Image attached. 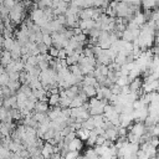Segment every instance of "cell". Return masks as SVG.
I'll return each instance as SVG.
<instances>
[{
  "label": "cell",
  "instance_id": "10",
  "mask_svg": "<svg viewBox=\"0 0 159 159\" xmlns=\"http://www.w3.org/2000/svg\"><path fill=\"white\" fill-rule=\"evenodd\" d=\"M61 112H62V108L60 106L52 107V109H50L47 112V117L50 118V120H55V119H57L61 116Z\"/></svg>",
  "mask_w": 159,
  "mask_h": 159
},
{
  "label": "cell",
  "instance_id": "7",
  "mask_svg": "<svg viewBox=\"0 0 159 159\" xmlns=\"http://www.w3.org/2000/svg\"><path fill=\"white\" fill-rule=\"evenodd\" d=\"M35 112H39V113H47L50 111V104L47 101H37L36 104H35Z\"/></svg>",
  "mask_w": 159,
  "mask_h": 159
},
{
  "label": "cell",
  "instance_id": "21",
  "mask_svg": "<svg viewBox=\"0 0 159 159\" xmlns=\"http://www.w3.org/2000/svg\"><path fill=\"white\" fill-rule=\"evenodd\" d=\"M42 42H43L46 46L51 47V46H52V37H51V34H43Z\"/></svg>",
  "mask_w": 159,
  "mask_h": 159
},
{
  "label": "cell",
  "instance_id": "2",
  "mask_svg": "<svg viewBox=\"0 0 159 159\" xmlns=\"http://www.w3.org/2000/svg\"><path fill=\"white\" fill-rule=\"evenodd\" d=\"M14 123L12 122H0V133L2 137H9L14 132Z\"/></svg>",
  "mask_w": 159,
  "mask_h": 159
},
{
  "label": "cell",
  "instance_id": "9",
  "mask_svg": "<svg viewBox=\"0 0 159 159\" xmlns=\"http://www.w3.org/2000/svg\"><path fill=\"white\" fill-rule=\"evenodd\" d=\"M53 148H55V145H52V144H50V143H45L43 144V147L41 148V155L46 159V158H51V155L53 154Z\"/></svg>",
  "mask_w": 159,
  "mask_h": 159
},
{
  "label": "cell",
  "instance_id": "11",
  "mask_svg": "<svg viewBox=\"0 0 159 159\" xmlns=\"http://www.w3.org/2000/svg\"><path fill=\"white\" fill-rule=\"evenodd\" d=\"M11 61H12V57H11V53H10V51H6V50H4V51H2V53H1L0 63H1L4 67H6L9 63H11Z\"/></svg>",
  "mask_w": 159,
  "mask_h": 159
},
{
  "label": "cell",
  "instance_id": "4",
  "mask_svg": "<svg viewBox=\"0 0 159 159\" xmlns=\"http://www.w3.org/2000/svg\"><path fill=\"white\" fill-rule=\"evenodd\" d=\"M143 83H144V81H143L140 77H137V78L132 80V81L129 82V84H128L129 92H138L139 89H142Z\"/></svg>",
  "mask_w": 159,
  "mask_h": 159
},
{
  "label": "cell",
  "instance_id": "17",
  "mask_svg": "<svg viewBox=\"0 0 159 159\" xmlns=\"http://www.w3.org/2000/svg\"><path fill=\"white\" fill-rule=\"evenodd\" d=\"M7 87L15 93V91H19V89H20V87H21V82H20V81H12V80H10L9 83H7Z\"/></svg>",
  "mask_w": 159,
  "mask_h": 159
},
{
  "label": "cell",
  "instance_id": "1",
  "mask_svg": "<svg viewBox=\"0 0 159 159\" xmlns=\"http://www.w3.org/2000/svg\"><path fill=\"white\" fill-rule=\"evenodd\" d=\"M128 132L133 133L134 135H138V137H143L145 133H147V127L144 124V122H134L129 128H128Z\"/></svg>",
  "mask_w": 159,
  "mask_h": 159
},
{
  "label": "cell",
  "instance_id": "5",
  "mask_svg": "<svg viewBox=\"0 0 159 159\" xmlns=\"http://www.w3.org/2000/svg\"><path fill=\"white\" fill-rule=\"evenodd\" d=\"M81 91H82L88 98H92V97H96V96H97V89H96L94 86H89V84L81 83Z\"/></svg>",
  "mask_w": 159,
  "mask_h": 159
},
{
  "label": "cell",
  "instance_id": "16",
  "mask_svg": "<svg viewBox=\"0 0 159 159\" xmlns=\"http://www.w3.org/2000/svg\"><path fill=\"white\" fill-rule=\"evenodd\" d=\"M83 103H84V101L77 94V96L72 99V102H71V108H78V107H82Z\"/></svg>",
  "mask_w": 159,
  "mask_h": 159
},
{
  "label": "cell",
  "instance_id": "6",
  "mask_svg": "<svg viewBox=\"0 0 159 159\" xmlns=\"http://www.w3.org/2000/svg\"><path fill=\"white\" fill-rule=\"evenodd\" d=\"M68 150H76V152H81L83 149V140H81L80 138H75L73 140H71L67 145Z\"/></svg>",
  "mask_w": 159,
  "mask_h": 159
},
{
  "label": "cell",
  "instance_id": "20",
  "mask_svg": "<svg viewBox=\"0 0 159 159\" xmlns=\"http://www.w3.org/2000/svg\"><path fill=\"white\" fill-rule=\"evenodd\" d=\"M9 81H10V78H9V76H7V73H6V72L0 73V86H1V87L7 86Z\"/></svg>",
  "mask_w": 159,
  "mask_h": 159
},
{
  "label": "cell",
  "instance_id": "23",
  "mask_svg": "<svg viewBox=\"0 0 159 159\" xmlns=\"http://www.w3.org/2000/svg\"><path fill=\"white\" fill-rule=\"evenodd\" d=\"M16 4H17V1H16V0H5V1H4V5H5L9 10H11Z\"/></svg>",
  "mask_w": 159,
  "mask_h": 159
},
{
  "label": "cell",
  "instance_id": "25",
  "mask_svg": "<svg viewBox=\"0 0 159 159\" xmlns=\"http://www.w3.org/2000/svg\"><path fill=\"white\" fill-rule=\"evenodd\" d=\"M4 41H5V37L0 34V48H2V47H4Z\"/></svg>",
  "mask_w": 159,
  "mask_h": 159
},
{
  "label": "cell",
  "instance_id": "15",
  "mask_svg": "<svg viewBox=\"0 0 159 159\" xmlns=\"http://www.w3.org/2000/svg\"><path fill=\"white\" fill-rule=\"evenodd\" d=\"M114 62L118 63L119 66L125 65V63H127V55L123 53V52H118L117 56H116V58H114Z\"/></svg>",
  "mask_w": 159,
  "mask_h": 159
},
{
  "label": "cell",
  "instance_id": "12",
  "mask_svg": "<svg viewBox=\"0 0 159 159\" xmlns=\"http://www.w3.org/2000/svg\"><path fill=\"white\" fill-rule=\"evenodd\" d=\"M89 134H91V130L84 129V128H80V129L76 130V137L80 138L81 140H83V142H86L89 138Z\"/></svg>",
  "mask_w": 159,
  "mask_h": 159
},
{
  "label": "cell",
  "instance_id": "19",
  "mask_svg": "<svg viewBox=\"0 0 159 159\" xmlns=\"http://www.w3.org/2000/svg\"><path fill=\"white\" fill-rule=\"evenodd\" d=\"M80 157V152L76 150H67L66 154L63 155V159H77Z\"/></svg>",
  "mask_w": 159,
  "mask_h": 159
},
{
  "label": "cell",
  "instance_id": "22",
  "mask_svg": "<svg viewBox=\"0 0 159 159\" xmlns=\"http://www.w3.org/2000/svg\"><path fill=\"white\" fill-rule=\"evenodd\" d=\"M58 52H60V50L56 48L55 46H51V47L48 48V55H50L52 58H57V57H58Z\"/></svg>",
  "mask_w": 159,
  "mask_h": 159
},
{
  "label": "cell",
  "instance_id": "14",
  "mask_svg": "<svg viewBox=\"0 0 159 159\" xmlns=\"http://www.w3.org/2000/svg\"><path fill=\"white\" fill-rule=\"evenodd\" d=\"M48 104H50V107H56V106H58V103H60V93H53V94H50V97H48Z\"/></svg>",
  "mask_w": 159,
  "mask_h": 159
},
{
  "label": "cell",
  "instance_id": "24",
  "mask_svg": "<svg viewBox=\"0 0 159 159\" xmlns=\"http://www.w3.org/2000/svg\"><path fill=\"white\" fill-rule=\"evenodd\" d=\"M149 143L154 147V148H158L159 147V137H152L149 139Z\"/></svg>",
  "mask_w": 159,
  "mask_h": 159
},
{
  "label": "cell",
  "instance_id": "18",
  "mask_svg": "<svg viewBox=\"0 0 159 159\" xmlns=\"http://www.w3.org/2000/svg\"><path fill=\"white\" fill-rule=\"evenodd\" d=\"M14 45H15V40L11 37V39H5V41H4V50H6V51H11L12 50V47H14Z\"/></svg>",
  "mask_w": 159,
  "mask_h": 159
},
{
  "label": "cell",
  "instance_id": "28",
  "mask_svg": "<svg viewBox=\"0 0 159 159\" xmlns=\"http://www.w3.org/2000/svg\"><path fill=\"white\" fill-rule=\"evenodd\" d=\"M62 1H65V2H67V4H70L72 0H62Z\"/></svg>",
  "mask_w": 159,
  "mask_h": 159
},
{
  "label": "cell",
  "instance_id": "26",
  "mask_svg": "<svg viewBox=\"0 0 159 159\" xmlns=\"http://www.w3.org/2000/svg\"><path fill=\"white\" fill-rule=\"evenodd\" d=\"M155 158H158V159H159V147L157 148V155H155Z\"/></svg>",
  "mask_w": 159,
  "mask_h": 159
},
{
  "label": "cell",
  "instance_id": "13",
  "mask_svg": "<svg viewBox=\"0 0 159 159\" xmlns=\"http://www.w3.org/2000/svg\"><path fill=\"white\" fill-rule=\"evenodd\" d=\"M32 117H34V119H35L39 124H41V123H43V122H46V120L50 119V118L47 117V113H39V112H34V113H32Z\"/></svg>",
  "mask_w": 159,
  "mask_h": 159
},
{
  "label": "cell",
  "instance_id": "27",
  "mask_svg": "<svg viewBox=\"0 0 159 159\" xmlns=\"http://www.w3.org/2000/svg\"><path fill=\"white\" fill-rule=\"evenodd\" d=\"M0 97H2V87L0 86Z\"/></svg>",
  "mask_w": 159,
  "mask_h": 159
},
{
  "label": "cell",
  "instance_id": "8",
  "mask_svg": "<svg viewBox=\"0 0 159 159\" xmlns=\"http://www.w3.org/2000/svg\"><path fill=\"white\" fill-rule=\"evenodd\" d=\"M2 107L6 108V109L17 108V98H16V94H15V96H11V97H9V98H5Z\"/></svg>",
  "mask_w": 159,
  "mask_h": 159
},
{
  "label": "cell",
  "instance_id": "3",
  "mask_svg": "<svg viewBox=\"0 0 159 159\" xmlns=\"http://www.w3.org/2000/svg\"><path fill=\"white\" fill-rule=\"evenodd\" d=\"M104 138L107 139V140H117L118 139V127H116V125H113V127H111V128H108V129H106L104 130Z\"/></svg>",
  "mask_w": 159,
  "mask_h": 159
}]
</instances>
